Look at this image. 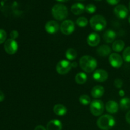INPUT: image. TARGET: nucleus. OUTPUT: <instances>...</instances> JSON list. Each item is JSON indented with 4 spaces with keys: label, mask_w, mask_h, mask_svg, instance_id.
<instances>
[{
    "label": "nucleus",
    "mask_w": 130,
    "mask_h": 130,
    "mask_svg": "<svg viewBox=\"0 0 130 130\" xmlns=\"http://www.w3.org/2000/svg\"><path fill=\"white\" fill-rule=\"evenodd\" d=\"M18 36H19V32L17 30H13L10 32V38H11V39L15 40V39H17Z\"/></svg>",
    "instance_id": "obj_31"
},
{
    "label": "nucleus",
    "mask_w": 130,
    "mask_h": 130,
    "mask_svg": "<svg viewBox=\"0 0 130 130\" xmlns=\"http://www.w3.org/2000/svg\"><path fill=\"white\" fill-rule=\"evenodd\" d=\"M96 7L95 5H94L93 4H88V5H86V7H85V11L88 13L92 14L96 11Z\"/></svg>",
    "instance_id": "obj_28"
},
{
    "label": "nucleus",
    "mask_w": 130,
    "mask_h": 130,
    "mask_svg": "<svg viewBox=\"0 0 130 130\" xmlns=\"http://www.w3.org/2000/svg\"><path fill=\"white\" fill-rule=\"evenodd\" d=\"M126 120L130 124V110L126 114Z\"/></svg>",
    "instance_id": "obj_34"
},
{
    "label": "nucleus",
    "mask_w": 130,
    "mask_h": 130,
    "mask_svg": "<svg viewBox=\"0 0 130 130\" xmlns=\"http://www.w3.org/2000/svg\"><path fill=\"white\" fill-rule=\"evenodd\" d=\"M52 14L53 18L57 20H63L68 15V10L62 4H56L52 9Z\"/></svg>",
    "instance_id": "obj_4"
},
{
    "label": "nucleus",
    "mask_w": 130,
    "mask_h": 130,
    "mask_svg": "<svg viewBox=\"0 0 130 130\" xmlns=\"http://www.w3.org/2000/svg\"><path fill=\"white\" fill-rule=\"evenodd\" d=\"M116 124L115 119L109 114L101 116L97 120V126L102 130H109L113 128Z\"/></svg>",
    "instance_id": "obj_2"
},
{
    "label": "nucleus",
    "mask_w": 130,
    "mask_h": 130,
    "mask_svg": "<svg viewBox=\"0 0 130 130\" xmlns=\"http://www.w3.org/2000/svg\"><path fill=\"white\" fill-rule=\"evenodd\" d=\"M88 21L85 17H81L76 20V24L80 27H85L88 25Z\"/></svg>",
    "instance_id": "obj_26"
},
{
    "label": "nucleus",
    "mask_w": 130,
    "mask_h": 130,
    "mask_svg": "<svg viewBox=\"0 0 130 130\" xmlns=\"http://www.w3.org/2000/svg\"><path fill=\"white\" fill-rule=\"evenodd\" d=\"M123 60L126 62L129 63L130 62V46L127 47L125 48L123 53Z\"/></svg>",
    "instance_id": "obj_27"
},
{
    "label": "nucleus",
    "mask_w": 130,
    "mask_h": 130,
    "mask_svg": "<svg viewBox=\"0 0 130 130\" xmlns=\"http://www.w3.org/2000/svg\"><path fill=\"white\" fill-rule=\"evenodd\" d=\"M90 24L91 27L95 31H102L106 27L107 21L105 18L100 15L93 16L90 19Z\"/></svg>",
    "instance_id": "obj_3"
},
{
    "label": "nucleus",
    "mask_w": 130,
    "mask_h": 130,
    "mask_svg": "<svg viewBox=\"0 0 130 130\" xmlns=\"http://www.w3.org/2000/svg\"><path fill=\"white\" fill-rule=\"evenodd\" d=\"M100 41V38L97 33H90L87 38V43L91 47H95L99 45Z\"/></svg>",
    "instance_id": "obj_13"
},
{
    "label": "nucleus",
    "mask_w": 130,
    "mask_h": 130,
    "mask_svg": "<svg viewBox=\"0 0 130 130\" xmlns=\"http://www.w3.org/2000/svg\"><path fill=\"white\" fill-rule=\"evenodd\" d=\"M5 50L8 54L13 55L18 50V44L15 39H8L5 42L4 44Z\"/></svg>",
    "instance_id": "obj_8"
},
{
    "label": "nucleus",
    "mask_w": 130,
    "mask_h": 130,
    "mask_svg": "<svg viewBox=\"0 0 130 130\" xmlns=\"http://www.w3.org/2000/svg\"><path fill=\"white\" fill-rule=\"evenodd\" d=\"M119 107L123 110H126L130 108V99L128 97L123 98L120 100Z\"/></svg>",
    "instance_id": "obj_22"
},
{
    "label": "nucleus",
    "mask_w": 130,
    "mask_h": 130,
    "mask_svg": "<svg viewBox=\"0 0 130 130\" xmlns=\"http://www.w3.org/2000/svg\"><path fill=\"white\" fill-rule=\"evenodd\" d=\"M72 68L71 63L69 60H62L58 62L56 66V70L59 74L64 75L68 73Z\"/></svg>",
    "instance_id": "obj_6"
},
{
    "label": "nucleus",
    "mask_w": 130,
    "mask_h": 130,
    "mask_svg": "<svg viewBox=\"0 0 130 130\" xmlns=\"http://www.w3.org/2000/svg\"><path fill=\"white\" fill-rule=\"evenodd\" d=\"M114 85L115 86L116 88H121L123 87V80L121 79H116L114 80Z\"/></svg>",
    "instance_id": "obj_30"
},
{
    "label": "nucleus",
    "mask_w": 130,
    "mask_h": 130,
    "mask_svg": "<svg viewBox=\"0 0 130 130\" xmlns=\"http://www.w3.org/2000/svg\"><path fill=\"white\" fill-rule=\"evenodd\" d=\"M111 48L110 46L105 44L100 46L97 49V53L99 56L101 57H107L108 55H110L111 54Z\"/></svg>",
    "instance_id": "obj_19"
},
{
    "label": "nucleus",
    "mask_w": 130,
    "mask_h": 130,
    "mask_svg": "<svg viewBox=\"0 0 130 130\" xmlns=\"http://www.w3.org/2000/svg\"><path fill=\"white\" fill-rule=\"evenodd\" d=\"M75 81L79 85H83L87 81V75L85 72H79L75 77Z\"/></svg>",
    "instance_id": "obj_23"
},
{
    "label": "nucleus",
    "mask_w": 130,
    "mask_h": 130,
    "mask_svg": "<svg viewBox=\"0 0 130 130\" xmlns=\"http://www.w3.org/2000/svg\"><path fill=\"white\" fill-rule=\"evenodd\" d=\"M114 14L118 18L121 19H124L127 17L128 15V10L125 5H117L114 10Z\"/></svg>",
    "instance_id": "obj_10"
},
{
    "label": "nucleus",
    "mask_w": 130,
    "mask_h": 130,
    "mask_svg": "<svg viewBox=\"0 0 130 130\" xmlns=\"http://www.w3.org/2000/svg\"><path fill=\"white\" fill-rule=\"evenodd\" d=\"M119 96H124V95H125V93H124V90H119Z\"/></svg>",
    "instance_id": "obj_36"
},
{
    "label": "nucleus",
    "mask_w": 130,
    "mask_h": 130,
    "mask_svg": "<svg viewBox=\"0 0 130 130\" xmlns=\"http://www.w3.org/2000/svg\"><path fill=\"white\" fill-rule=\"evenodd\" d=\"M78 1H84V0H78Z\"/></svg>",
    "instance_id": "obj_42"
},
{
    "label": "nucleus",
    "mask_w": 130,
    "mask_h": 130,
    "mask_svg": "<svg viewBox=\"0 0 130 130\" xmlns=\"http://www.w3.org/2000/svg\"><path fill=\"white\" fill-rule=\"evenodd\" d=\"M34 130H47V129H46V128H44L43 126L38 125V126H37L35 128H34Z\"/></svg>",
    "instance_id": "obj_33"
},
{
    "label": "nucleus",
    "mask_w": 130,
    "mask_h": 130,
    "mask_svg": "<svg viewBox=\"0 0 130 130\" xmlns=\"http://www.w3.org/2000/svg\"><path fill=\"white\" fill-rule=\"evenodd\" d=\"M116 38V33L111 29L106 30L103 35V39L104 41L107 43H112L115 41L114 40Z\"/></svg>",
    "instance_id": "obj_15"
},
{
    "label": "nucleus",
    "mask_w": 130,
    "mask_h": 130,
    "mask_svg": "<svg viewBox=\"0 0 130 130\" xmlns=\"http://www.w3.org/2000/svg\"><path fill=\"white\" fill-rule=\"evenodd\" d=\"M104 103L100 100H94L90 104V112L95 116H101L104 112Z\"/></svg>",
    "instance_id": "obj_5"
},
{
    "label": "nucleus",
    "mask_w": 130,
    "mask_h": 130,
    "mask_svg": "<svg viewBox=\"0 0 130 130\" xmlns=\"http://www.w3.org/2000/svg\"><path fill=\"white\" fill-rule=\"evenodd\" d=\"M75 29V24L72 20H66L61 24L60 30L65 35H70Z\"/></svg>",
    "instance_id": "obj_7"
},
{
    "label": "nucleus",
    "mask_w": 130,
    "mask_h": 130,
    "mask_svg": "<svg viewBox=\"0 0 130 130\" xmlns=\"http://www.w3.org/2000/svg\"><path fill=\"white\" fill-rule=\"evenodd\" d=\"M59 24L55 20H50L45 25L46 31L50 34L57 32L59 30Z\"/></svg>",
    "instance_id": "obj_12"
},
{
    "label": "nucleus",
    "mask_w": 130,
    "mask_h": 130,
    "mask_svg": "<svg viewBox=\"0 0 130 130\" xmlns=\"http://www.w3.org/2000/svg\"><path fill=\"white\" fill-rule=\"evenodd\" d=\"M106 110L110 114H116L119 110V105L114 100H109L105 105Z\"/></svg>",
    "instance_id": "obj_14"
},
{
    "label": "nucleus",
    "mask_w": 130,
    "mask_h": 130,
    "mask_svg": "<svg viewBox=\"0 0 130 130\" xmlns=\"http://www.w3.org/2000/svg\"><path fill=\"white\" fill-rule=\"evenodd\" d=\"M57 1H59V2H66V1H69V0H56Z\"/></svg>",
    "instance_id": "obj_38"
},
{
    "label": "nucleus",
    "mask_w": 130,
    "mask_h": 130,
    "mask_svg": "<svg viewBox=\"0 0 130 130\" xmlns=\"http://www.w3.org/2000/svg\"><path fill=\"white\" fill-rule=\"evenodd\" d=\"M95 1H101V0H95Z\"/></svg>",
    "instance_id": "obj_41"
},
{
    "label": "nucleus",
    "mask_w": 130,
    "mask_h": 130,
    "mask_svg": "<svg viewBox=\"0 0 130 130\" xmlns=\"http://www.w3.org/2000/svg\"><path fill=\"white\" fill-rule=\"evenodd\" d=\"M53 112L56 115L62 116L67 113V108L62 104H57L53 107Z\"/></svg>",
    "instance_id": "obj_20"
},
{
    "label": "nucleus",
    "mask_w": 130,
    "mask_h": 130,
    "mask_svg": "<svg viewBox=\"0 0 130 130\" xmlns=\"http://www.w3.org/2000/svg\"><path fill=\"white\" fill-rule=\"evenodd\" d=\"M6 32L3 29H0V44H2L6 41Z\"/></svg>",
    "instance_id": "obj_29"
},
{
    "label": "nucleus",
    "mask_w": 130,
    "mask_h": 130,
    "mask_svg": "<svg viewBox=\"0 0 130 130\" xmlns=\"http://www.w3.org/2000/svg\"><path fill=\"white\" fill-rule=\"evenodd\" d=\"M128 21H129V24H130V16H129V19H128Z\"/></svg>",
    "instance_id": "obj_39"
},
{
    "label": "nucleus",
    "mask_w": 130,
    "mask_h": 130,
    "mask_svg": "<svg viewBox=\"0 0 130 130\" xmlns=\"http://www.w3.org/2000/svg\"><path fill=\"white\" fill-rule=\"evenodd\" d=\"M129 10H130V1H129Z\"/></svg>",
    "instance_id": "obj_40"
},
{
    "label": "nucleus",
    "mask_w": 130,
    "mask_h": 130,
    "mask_svg": "<svg viewBox=\"0 0 130 130\" xmlns=\"http://www.w3.org/2000/svg\"><path fill=\"white\" fill-rule=\"evenodd\" d=\"M4 99H5V95H4L3 92L0 90V102L3 101Z\"/></svg>",
    "instance_id": "obj_35"
},
{
    "label": "nucleus",
    "mask_w": 130,
    "mask_h": 130,
    "mask_svg": "<svg viewBox=\"0 0 130 130\" xmlns=\"http://www.w3.org/2000/svg\"><path fill=\"white\" fill-rule=\"evenodd\" d=\"M71 11L75 15H79L85 11V6L81 3H76L71 6Z\"/></svg>",
    "instance_id": "obj_18"
},
{
    "label": "nucleus",
    "mask_w": 130,
    "mask_h": 130,
    "mask_svg": "<svg viewBox=\"0 0 130 130\" xmlns=\"http://www.w3.org/2000/svg\"><path fill=\"white\" fill-rule=\"evenodd\" d=\"M79 102L84 105H88L91 104V99L87 95H81L79 99Z\"/></svg>",
    "instance_id": "obj_25"
},
{
    "label": "nucleus",
    "mask_w": 130,
    "mask_h": 130,
    "mask_svg": "<svg viewBox=\"0 0 130 130\" xmlns=\"http://www.w3.org/2000/svg\"><path fill=\"white\" fill-rule=\"evenodd\" d=\"M107 2L111 5H116L119 2L120 0H106Z\"/></svg>",
    "instance_id": "obj_32"
},
{
    "label": "nucleus",
    "mask_w": 130,
    "mask_h": 130,
    "mask_svg": "<svg viewBox=\"0 0 130 130\" xmlns=\"http://www.w3.org/2000/svg\"><path fill=\"white\" fill-rule=\"evenodd\" d=\"M79 66L85 72L90 73L95 71L97 67V61L90 55H84L80 58Z\"/></svg>",
    "instance_id": "obj_1"
},
{
    "label": "nucleus",
    "mask_w": 130,
    "mask_h": 130,
    "mask_svg": "<svg viewBox=\"0 0 130 130\" xmlns=\"http://www.w3.org/2000/svg\"><path fill=\"white\" fill-rule=\"evenodd\" d=\"M105 90L103 86L97 85V86H94L91 91V96L95 99H99V98L102 97L104 95Z\"/></svg>",
    "instance_id": "obj_17"
},
{
    "label": "nucleus",
    "mask_w": 130,
    "mask_h": 130,
    "mask_svg": "<svg viewBox=\"0 0 130 130\" xmlns=\"http://www.w3.org/2000/svg\"><path fill=\"white\" fill-rule=\"evenodd\" d=\"M62 124L58 119H53L48 122L46 126L47 130H62Z\"/></svg>",
    "instance_id": "obj_16"
},
{
    "label": "nucleus",
    "mask_w": 130,
    "mask_h": 130,
    "mask_svg": "<svg viewBox=\"0 0 130 130\" xmlns=\"http://www.w3.org/2000/svg\"><path fill=\"white\" fill-rule=\"evenodd\" d=\"M66 57L68 60H74L77 57V52L73 48H69L66 52Z\"/></svg>",
    "instance_id": "obj_24"
},
{
    "label": "nucleus",
    "mask_w": 130,
    "mask_h": 130,
    "mask_svg": "<svg viewBox=\"0 0 130 130\" xmlns=\"http://www.w3.org/2000/svg\"><path fill=\"white\" fill-rule=\"evenodd\" d=\"M109 61L111 66L114 68H119L123 63V58L117 53H113L109 55Z\"/></svg>",
    "instance_id": "obj_9"
},
{
    "label": "nucleus",
    "mask_w": 130,
    "mask_h": 130,
    "mask_svg": "<svg viewBox=\"0 0 130 130\" xmlns=\"http://www.w3.org/2000/svg\"><path fill=\"white\" fill-rule=\"evenodd\" d=\"M71 66H72V67H77V63L75 62H72V63H71Z\"/></svg>",
    "instance_id": "obj_37"
},
{
    "label": "nucleus",
    "mask_w": 130,
    "mask_h": 130,
    "mask_svg": "<svg viewBox=\"0 0 130 130\" xmlns=\"http://www.w3.org/2000/svg\"><path fill=\"white\" fill-rule=\"evenodd\" d=\"M125 43L122 40H116L113 43L112 50L116 52H121L123 50Z\"/></svg>",
    "instance_id": "obj_21"
},
{
    "label": "nucleus",
    "mask_w": 130,
    "mask_h": 130,
    "mask_svg": "<svg viewBox=\"0 0 130 130\" xmlns=\"http://www.w3.org/2000/svg\"><path fill=\"white\" fill-rule=\"evenodd\" d=\"M109 75L107 72L104 69H98L94 72L93 77L98 82H104L108 79Z\"/></svg>",
    "instance_id": "obj_11"
}]
</instances>
